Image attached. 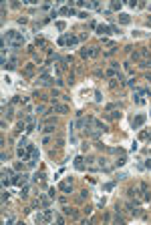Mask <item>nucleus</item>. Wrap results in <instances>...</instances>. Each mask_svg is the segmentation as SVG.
Wrapping results in <instances>:
<instances>
[{
	"mask_svg": "<svg viewBox=\"0 0 151 225\" xmlns=\"http://www.w3.org/2000/svg\"><path fill=\"white\" fill-rule=\"evenodd\" d=\"M40 85H50V77H48L47 72H42V77H40Z\"/></svg>",
	"mask_w": 151,
	"mask_h": 225,
	"instance_id": "obj_13",
	"label": "nucleus"
},
{
	"mask_svg": "<svg viewBox=\"0 0 151 225\" xmlns=\"http://www.w3.org/2000/svg\"><path fill=\"white\" fill-rule=\"evenodd\" d=\"M75 169H77V171H85V169H87L85 159H83L81 155H79V157H75Z\"/></svg>",
	"mask_w": 151,
	"mask_h": 225,
	"instance_id": "obj_6",
	"label": "nucleus"
},
{
	"mask_svg": "<svg viewBox=\"0 0 151 225\" xmlns=\"http://www.w3.org/2000/svg\"><path fill=\"white\" fill-rule=\"evenodd\" d=\"M141 67L147 68V67H151V62H149V60H143V62H141Z\"/></svg>",
	"mask_w": 151,
	"mask_h": 225,
	"instance_id": "obj_21",
	"label": "nucleus"
},
{
	"mask_svg": "<svg viewBox=\"0 0 151 225\" xmlns=\"http://www.w3.org/2000/svg\"><path fill=\"white\" fill-rule=\"evenodd\" d=\"M145 119H147L145 115H137V117H135V119L131 121V127H133V129H139V127H143V123H145Z\"/></svg>",
	"mask_w": 151,
	"mask_h": 225,
	"instance_id": "obj_3",
	"label": "nucleus"
},
{
	"mask_svg": "<svg viewBox=\"0 0 151 225\" xmlns=\"http://www.w3.org/2000/svg\"><path fill=\"white\" fill-rule=\"evenodd\" d=\"M12 117V107H8V109H6V119H10Z\"/></svg>",
	"mask_w": 151,
	"mask_h": 225,
	"instance_id": "obj_19",
	"label": "nucleus"
},
{
	"mask_svg": "<svg viewBox=\"0 0 151 225\" xmlns=\"http://www.w3.org/2000/svg\"><path fill=\"white\" fill-rule=\"evenodd\" d=\"M77 42H79V38L73 36V34H63V36L58 38V44L60 46H75Z\"/></svg>",
	"mask_w": 151,
	"mask_h": 225,
	"instance_id": "obj_2",
	"label": "nucleus"
},
{
	"mask_svg": "<svg viewBox=\"0 0 151 225\" xmlns=\"http://www.w3.org/2000/svg\"><path fill=\"white\" fill-rule=\"evenodd\" d=\"M143 95H145L143 90H135V95H133V101H135V105H137V107H143V105H145Z\"/></svg>",
	"mask_w": 151,
	"mask_h": 225,
	"instance_id": "obj_4",
	"label": "nucleus"
},
{
	"mask_svg": "<svg viewBox=\"0 0 151 225\" xmlns=\"http://www.w3.org/2000/svg\"><path fill=\"white\" fill-rule=\"evenodd\" d=\"M2 44H4V48L8 46V48H12V50L22 48V46H24V36H22V32H16V30H6L4 38H2Z\"/></svg>",
	"mask_w": 151,
	"mask_h": 225,
	"instance_id": "obj_1",
	"label": "nucleus"
},
{
	"mask_svg": "<svg viewBox=\"0 0 151 225\" xmlns=\"http://www.w3.org/2000/svg\"><path fill=\"white\" fill-rule=\"evenodd\" d=\"M38 199H40V203H42V207H45V209H47V207H50V201H48V197H45V195H40Z\"/></svg>",
	"mask_w": 151,
	"mask_h": 225,
	"instance_id": "obj_14",
	"label": "nucleus"
},
{
	"mask_svg": "<svg viewBox=\"0 0 151 225\" xmlns=\"http://www.w3.org/2000/svg\"><path fill=\"white\" fill-rule=\"evenodd\" d=\"M28 195V187H22V193H20V197H26Z\"/></svg>",
	"mask_w": 151,
	"mask_h": 225,
	"instance_id": "obj_20",
	"label": "nucleus"
},
{
	"mask_svg": "<svg viewBox=\"0 0 151 225\" xmlns=\"http://www.w3.org/2000/svg\"><path fill=\"white\" fill-rule=\"evenodd\" d=\"M45 133H55V125H47L45 127Z\"/></svg>",
	"mask_w": 151,
	"mask_h": 225,
	"instance_id": "obj_17",
	"label": "nucleus"
},
{
	"mask_svg": "<svg viewBox=\"0 0 151 225\" xmlns=\"http://www.w3.org/2000/svg\"><path fill=\"white\" fill-rule=\"evenodd\" d=\"M57 28L58 30H65V22H57Z\"/></svg>",
	"mask_w": 151,
	"mask_h": 225,
	"instance_id": "obj_22",
	"label": "nucleus"
},
{
	"mask_svg": "<svg viewBox=\"0 0 151 225\" xmlns=\"http://www.w3.org/2000/svg\"><path fill=\"white\" fill-rule=\"evenodd\" d=\"M4 68H8V70H14V68H16V58H10V60L4 64Z\"/></svg>",
	"mask_w": 151,
	"mask_h": 225,
	"instance_id": "obj_11",
	"label": "nucleus"
},
{
	"mask_svg": "<svg viewBox=\"0 0 151 225\" xmlns=\"http://www.w3.org/2000/svg\"><path fill=\"white\" fill-rule=\"evenodd\" d=\"M28 181V175L26 173H22V175H14L12 177V185H24Z\"/></svg>",
	"mask_w": 151,
	"mask_h": 225,
	"instance_id": "obj_5",
	"label": "nucleus"
},
{
	"mask_svg": "<svg viewBox=\"0 0 151 225\" xmlns=\"http://www.w3.org/2000/svg\"><path fill=\"white\" fill-rule=\"evenodd\" d=\"M60 191L70 193V191H73V185H70V183H60Z\"/></svg>",
	"mask_w": 151,
	"mask_h": 225,
	"instance_id": "obj_12",
	"label": "nucleus"
},
{
	"mask_svg": "<svg viewBox=\"0 0 151 225\" xmlns=\"http://www.w3.org/2000/svg\"><path fill=\"white\" fill-rule=\"evenodd\" d=\"M18 147H26V135H24L22 139H20V141H18Z\"/></svg>",
	"mask_w": 151,
	"mask_h": 225,
	"instance_id": "obj_18",
	"label": "nucleus"
},
{
	"mask_svg": "<svg viewBox=\"0 0 151 225\" xmlns=\"http://www.w3.org/2000/svg\"><path fill=\"white\" fill-rule=\"evenodd\" d=\"M117 20H119L121 24H129V22H131V16H129L127 12H121V14L117 16Z\"/></svg>",
	"mask_w": 151,
	"mask_h": 225,
	"instance_id": "obj_9",
	"label": "nucleus"
},
{
	"mask_svg": "<svg viewBox=\"0 0 151 225\" xmlns=\"http://www.w3.org/2000/svg\"><path fill=\"white\" fill-rule=\"evenodd\" d=\"M143 167H145V169H151V159H147V161H145V165H143Z\"/></svg>",
	"mask_w": 151,
	"mask_h": 225,
	"instance_id": "obj_23",
	"label": "nucleus"
},
{
	"mask_svg": "<svg viewBox=\"0 0 151 225\" xmlns=\"http://www.w3.org/2000/svg\"><path fill=\"white\" fill-rule=\"evenodd\" d=\"M67 111H69V109H67L65 105H55V107H52V113H67Z\"/></svg>",
	"mask_w": 151,
	"mask_h": 225,
	"instance_id": "obj_10",
	"label": "nucleus"
},
{
	"mask_svg": "<svg viewBox=\"0 0 151 225\" xmlns=\"http://www.w3.org/2000/svg\"><path fill=\"white\" fill-rule=\"evenodd\" d=\"M95 28H97V32H99V34H111V32H113L111 26H107V24H97Z\"/></svg>",
	"mask_w": 151,
	"mask_h": 225,
	"instance_id": "obj_7",
	"label": "nucleus"
},
{
	"mask_svg": "<svg viewBox=\"0 0 151 225\" xmlns=\"http://www.w3.org/2000/svg\"><path fill=\"white\" fill-rule=\"evenodd\" d=\"M121 6H123L121 2H113V4H111V10H121Z\"/></svg>",
	"mask_w": 151,
	"mask_h": 225,
	"instance_id": "obj_15",
	"label": "nucleus"
},
{
	"mask_svg": "<svg viewBox=\"0 0 151 225\" xmlns=\"http://www.w3.org/2000/svg\"><path fill=\"white\" fill-rule=\"evenodd\" d=\"M97 52H99L97 48H83V50H81V56H83V58H89V56H95Z\"/></svg>",
	"mask_w": 151,
	"mask_h": 225,
	"instance_id": "obj_8",
	"label": "nucleus"
},
{
	"mask_svg": "<svg viewBox=\"0 0 151 225\" xmlns=\"http://www.w3.org/2000/svg\"><path fill=\"white\" fill-rule=\"evenodd\" d=\"M113 187H115V183H105V185H103V189H105V191H111Z\"/></svg>",
	"mask_w": 151,
	"mask_h": 225,
	"instance_id": "obj_16",
	"label": "nucleus"
}]
</instances>
